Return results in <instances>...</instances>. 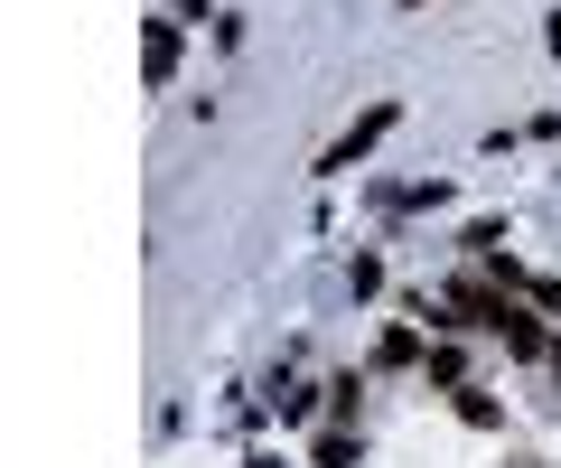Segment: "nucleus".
Segmentation results:
<instances>
[{"instance_id": "423d86ee", "label": "nucleus", "mask_w": 561, "mask_h": 468, "mask_svg": "<svg viewBox=\"0 0 561 468\" xmlns=\"http://www.w3.org/2000/svg\"><path fill=\"white\" fill-rule=\"evenodd\" d=\"M412 10H421V0H412Z\"/></svg>"}, {"instance_id": "f03ea898", "label": "nucleus", "mask_w": 561, "mask_h": 468, "mask_svg": "<svg viewBox=\"0 0 561 468\" xmlns=\"http://www.w3.org/2000/svg\"><path fill=\"white\" fill-rule=\"evenodd\" d=\"M140 57H150V84H169V76H179V28L150 20V28H140Z\"/></svg>"}, {"instance_id": "f257e3e1", "label": "nucleus", "mask_w": 561, "mask_h": 468, "mask_svg": "<svg viewBox=\"0 0 561 468\" xmlns=\"http://www.w3.org/2000/svg\"><path fill=\"white\" fill-rule=\"evenodd\" d=\"M393 123H402V103H365L356 123H346L337 141H328V160H319V169H328V179H337V169H356V160H365V150H375V141H383Z\"/></svg>"}, {"instance_id": "7ed1b4c3", "label": "nucleus", "mask_w": 561, "mask_h": 468, "mask_svg": "<svg viewBox=\"0 0 561 468\" xmlns=\"http://www.w3.org/2000/svg\"><path fill=\"white\" fill-rule=\"evenodd\" d=\"M375 356H383V366H431V346H421L412 328H383V346H375Z\"/></svg>"}, {"instance_id": "39448f33", "label": "nucleus", "mask_w": 561, "mask_h": 468, "mask_svg": "<svg viewBox=\"0 0 561 468\" xmlns=\"http://www.w3.org/2000/svg\"><path fill=\"white\" fill-rule=\"evenodd\" d=\"M356 459V441H346V431H319V468H346Z\"/></svg>"}, {"instance_id": "20e7f679", "label": "nucleus", "mask_w": 561, "mask_h": 468, "mask_svg": "<svg viewBox=\"0 0 561 468\" xmlns=\"http://www.w3.org/2000/svg\"><path fill=\"white\" fill-rule=\"evenodd\" d=\"M449 393H459V422H478V431H496V422H505V412H496V403H486V393H478V385H449Z\"/></svg>"}]
</instances>
